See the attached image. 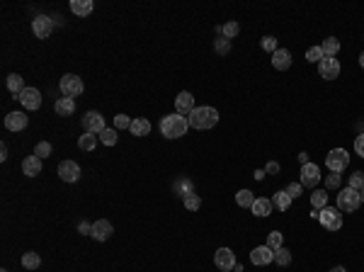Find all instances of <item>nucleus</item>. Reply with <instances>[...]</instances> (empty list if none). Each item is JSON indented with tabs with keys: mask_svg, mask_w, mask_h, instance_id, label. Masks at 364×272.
Wrapping results in <instances>:
<instances>
[{
	"mask_svg": "<svg viewBox=\"0 0 364 272\" xmlns=\"http://www.w3.org/2000/svg\"><path fill=\"white\" fill-rule=\"evenodd\" d=\"M187 129H190V119L177 114V112L160 119V134L165 139H180V136L187 134Z\"/></svg>",
	"mask_w": 364,
	"mask_h": 272,
	"instance_id": "1",
	"label": "nucleus"
},
{
	"mask_svg": "<svg viewBox=\"0 0 364 272\" xmlns=\"http://www.w3.org/2000/svg\"><path fill=\"white\" fill-rule=\"evenodd\" d=\"M216 122H218V112L214 107H209V105L194 107L190 112V126L192 129H211V126H216Z\"/></svg>",
	"mask_w": 364,
	"mask_h": 272,
	"instance_id": "2",
	"label": "nucleus"
},
{
	"mask_svg": "<svg viewBox=\"0 0 364 272\" xmlns=\"http://www.w3.org/2000/svg\"><path fill=\"white\" fill-rule=\"evenodd\" d=\"M362 204V195L352 187H345L342 192L338 195V209L340 211H357Z\"/></svg>",
	"mask_w": 364,
	"mask_h": 272,
	"instance_id": "3",
	"label": "nucleus"
},
{
	"mask_svg": "<svg viewBox=\"0 0 364 272\" xmlns=\"http://www.w3.org/2000/svg\"><path fill=\"white\" fill-rule=\"evenodd\" d=\"M318 221L326 226L328 231H340L342 229V211L338 207H326L318 211Z\"/></svg>",
	"mask_w": 364,
	"mask_h": 272,
	"instance_id": "4",
	"label": "nucleus"
},
{
	"mask_svg": "<svg viewBox=\"0 0 364 272\" xmlns=\"http://www.w3.org/2000/svg\"><path fill=\"white\" fill-rule=\"evenodd\" d=\"M326 165L330 168V173H342L350 165V153L345 149H333L326 156Z\"/></svg>",
	"mask_w": 364,
	"mask_h": 272,
	"instance_id": "5",
	"label": "nucleus"
},
{
	"mask_svg": "<svg viewBox=\"0 0 364 272\" xmlns=\"http://www.w3.org/2000/svg\"><path fill=\"white\" fill-rule=\"evenodd\" d=\"M59 87H61V93H63V98H78V95L85 90L83 80H80L78 75H73V73L63 75V78H61V83H59Z\"/></svg>",
	"mask_w": 364,
	"mask_h": 272,
	"instance_id": "6",
	"label": "nucleus"
},
{
	"mask_svg": "<svg viewBox=\"0 0 364 272\" xmlns=\"http://www.w3.org/2000/svg\"><path fill=\"white\" fill-rule=\"evenodd\" d=\"M83 129L87 131V134H102L107 126H105V117L100 114V112H95V110H90V112H85V117H83Z\"/></svg>",
	"mask_w": 364,
	"mask_h": 272,
	"instance_id": "7",
	"label": "nucleus"
},
{
	"mask_svg": "<svg viewBox=\"0 0 364 272\" xmlns=\"http://www.w3.org/2000/svg\"><path fill=\"white\" fill-rule=\"evenodd\" d=\"M214 265H216L218 270L231 272L238 265V262H236V253H233L231 248H218L216 253H214Z\"/></svg>",
	"mask_w": 364,
	"mask_h": 272,
	"instance_id": "8",
	"label": "nucleus"
},
{
	"mask_svg": "<svg viewBox=\"0 0 364 272\" xmlns=\"http://www.w3.org/2000/svg\"><path fill=\"white\" fill-rule=\"evenodd\" d=\"M17 100L22 102L24 110H39L41 107V93L36 87H24L22 93L17 95Z\"/></svg>",
	"mask_w": 364,
	"mask_h": 272,
	"instance_id": "9",
	"label": "nucleus"
},
{
	"mask_svg": "<svg viewBox=\"0 0 364 272\" xmlns=\"http://www.w3.org/2000/svg\"><path fill=\"white\" fill-rule=\"evenodd\" d=\"M32 32H34L36 39H49V34L54 32V22H51V17L47 15H39L32 20Z\"/></svg>",
	"mask_w": 364,
	"mask_h": 272,
	"instance_id": "10",
	"label": "nucleus"
},
{
	"mask_svg": "<svg viewBox=\"0 0 364 272\" xmlns=\"http://www.w3.org/2000/svg\"><path fill=\"white\" fill-rule=\"evenodd\" d=\"M250 262L257 265V267H262V265H269V262H275V250L269 246H257L253 248V253H250Z\"/></svg>",
	"mask_w": 364,
	"mask_h": 272,
	"instance_id": "11",
	"label": "nucleus"
},
{
	"mask_svg": "<svg viewBox=\"0 0 364 272\" xmlns=\"http://www.w3.org/2000/svg\"><path fill=\"white\" fill-rule=\"evenodd\" d=\"M321 183V168L315 163H306L301 165V185L303 187H315Z\"/></svg>",
	"mask_w": 364,
	"mask_h": 272,
	"instance_id": "12",
	"label": "nucleus"
},
{
	"mask_svg": "<svg viewBox=\"0 0 364 272\" xmlns=\"http://www.w3.org/2000/svg\"><path fill=\"white\" fill-rule=\"evenodd\" d=\"M59 177L63 183H78L80 180V165L73 161H63L59 165Z\"/></svg>",
	"mask_w": 364,
	"mask_h": 272,
	"instance_id": "13",
	"label": "nucleus"
},
{
	"mask_svg": "<svg viewBox=\"0 0 364 272\" xmlns=\"http://www.w3.org/2000/svg\"><path fill=\"white\" fill-rule=\"evenodd\" d=\"M318 73H321V78H326V80H335V78L340 75L338 59H330V56H326L323 61L318 63Z\"/></svg>",
	"mask_w": 364,
	"mask_h": 272,
	"instance_id": "14",
	"label": "nucleus"
},
{
	"mask_svg": "<svg viewBox=\"0 0 364 272\" xmlns=\"http://www.w3.org/2000/svg\"><path fill=\"white\" fill-rule=\"evenodd\" d=\"M27 114L24 112H10L8 117H5V129L8 131H22V129H27Z\"/></svg>",
	"mask_w": 364,
	"mask_h": 272,
	"instance_id": "15",
	"label": "nucleus"
},
{
	"mask_svg": "<svg viewBox=\"0 0 364 272\" xmlns=\"http://www.w3.org/2000/svg\"><path fill=\"white\" fill-rule=\"evenodd\" d=\"M194 110V95L190 90H182L180 95L175 98V112L177 114H190Z\"/></svg>",
	"mask_w": 364,
	"mask_h": 272,
	"instance_id": "16",
	"label": "nucleus"
},
{
	"mask_svg": "<svg viewBox=\"0 0 364 272\" xmlns=\"http://www.w3.org/2000/svg\"><path fill=\"white\" fill-rule=\"evenodd\" d=\"M112 234H114V226L107 219H100V221L93 223V238L95 241H107Z\"/></svg>",
	"mask_w": 364,
	"mask_h": 272,
	"instance_id": "17",
	"label": "nucleus"
},
{
	"mask_svg": "<svg viewBox=\"0 0 364 272\" xmlns=\"http://www.w3.org/2000/svg\"><path fill=\"white\" fill-rule=\"evenodd\" d=\"M22 173L27 177H34V175L41 173V158L39 156H27L22 161Z\"/></svg>",
	"mask_w": 364,
	"mask_h": 272,
	"instance_id": "18",
	"label": "nucleus"
},
{
	"mask_svg": "<svg viewBox=\"0 0 364 272\" xmlns=\"http://www.w3.org/2000/svg\"><path fill=\"white\" fill-rule=\"evenodd\" d=\"M272 66H275L277 71H287L291 66V54L287 49H277L272 54Z\"/></svg>",
	"mask_w": 364,
	"mask_h": 272,
	"instance_id": "19",
	"label": "nucleus"
},
{
	"mask_svg": "<svg viewBox=\"0 0 364 272\" xmlns=\"http://www.w3.org/2000/svg\"><path fill=\"white\" fill-rule=\"evenodd\" d=\"M71 10H73V15H78V17H87V15L95 10V3H93V0H71Z\"/></svg>",
	"mask_w": 364,
	"mask_h": 272,
	"instance_id": "20",
	"label": "nucleus"
},
{
	"mask_svg": "<svg viewBox=\"0 0 364 272\" xmlns=\"http://www.w3.org/2000/svg\"><path fill=\"white\" fill-rule=\"evenodd\" d=\"M54 110L59 117H71L73 112H75V100L73 98H59L56 100V105H54Z\"/></svg>",
	"mask_w": 364,
	"mask_h": 272,
	"instance_id": "21",
	"label": "nucleus"
},
{
	"mask_svg": "<svg viewBox=\"0 0 364 272\" xmlns=\"http://www.w3.org/2000/svg\"><path fill=\"white\" fill-rule=\"evenodd\" d=\"M250 211H253L255 216H269V214H272V202H269L267 197H257L253 202Z\"/></svg>",
	"mask_w": 364,
	"mask_h": 272,
	"instance_id": "22",
	"label": "nucleus"
},
{
	"mask_svg": "<svg viewBox=\"0 0 364 272\" xmlns=\"http://www.w3.org/2000/svg\"><path fill=\"white\" fill-rule=\"evenodd\" d=\"M129 131H131L133 136H148V134H151V122H148V119H144V117H139V119H133V122H131Z\"/></svg>",
	"mask_w": 364,
	"mask_h": 272,
	"instance_id": "23",
	"label": "nucleus"
},
{
	"mask_svg": "<svg viewBox=\"0 0 364 272\" xmlns=\"http://www.w3.org/2000/svg\"><path fill=\"white\" fill-rule=\"evenodd\" d=\"M255 199H257V197H255L250 190H238V195H236V204H238V207H243V209H250Z\"/></svg>",
	"mask_w": 364,
	"mask_h": 272,
	"instance_id": "24",
	"label": "nucleus"
},
{
	"mask_svg": "<svg viewBox=\"0 0 364 272\" xmlns=\"http://www.w3.org/2000/svg\"><path fill=\"white\" fill-rule=\"evenodd\" d=\"M291 202H294V199L287 195V190H279L277 195H275V199H272V204H275L279 211H287L291 207Z\"/></svg>",
	"mask_w": 364,
	"mask_h": 272,
	"instance_id": "25",
	"label": "nucleus"
},
{
	"mask_svg": "<svg viewBox=\"0 0 364 272\" xmlns=\"http://www.w3.org/2000/svg\"><path fill=\"white\" fill-rule=\"evenodd\" d=\"M311 207H313L315 211L326 209V207H328V195H326V190H315L313 195H311Z\"/></svg>",
	"mask_w": 364,
	"mask_h": 272,
	"instance_id": "26",
	"label": "nucleus"
},
{
	"mask_svg": "<svg viewBox=\"0 0 364 272\" xmlns=\"http://www.w3.org/2000/svg\"><path fill=\"white\" fill-rule=\"evenodd\" d=\"M8 90H10L12 95H20V93L24 90L22 75H17V73H10V75H8Z\"/></svg>",
	"mask_w": 364,
	"mask_h": 272,
	"instance_id": "27",
	"label": "nucleus"
},
{
	"mask_svg": "<svg viewBox=\"0 0 364 272\" xmlns=\"http://www.w3.org/2000/svg\"><path fill=\"white\" fill-rule=\"evenodd\" d=\"M321 49H323V54L326 56H330V59H335V54L340 51V41L335 37H328L323 44H321Z\"/></svg>",
	"mask_w": 364,
	"mask_h": 272,
	"instance_id": "28",
	"label": "nucleus"
},
{
	"mask_svg": "<svg viewBox=\"0 0 364 272\" xmlns=\"http://www.w3.org/2000/svg\"><path fill=\"white\" fill-rule=\"evenodd\" d=\"M95 146H97V136L95 134H87V131H85V134L78 139V149L80 151H95Z\"/></svg>",
	"mask_w": 364,
	"mask_h": 272,
	"instance_id": "29",
	"label": "nucleus"
},
{
	"mask_svg": "<svg viewBox=\"0 0 364 272\" xmlns=\"http://www.w3.org/2000/svg\"><path fill=\"white\" fill-rule=\"evenodd\" d=\"M22 265H24V270H36V267L41 265L39 253H24V255H22Z\"/></svg>",
	"mask_w": 364,
	"mask_h": 272,
	"instance_id": "30",
	"label": "nucleus"
},
{
	"mask_svg": "<svg viewBox=\"0 0 364 272\" xmlns=\"http://www.w3.org/2000/svg\"><path fill=\"white\" fill-rule=\"evenodd\" d=\"M172 190L177 192V195H182V197H187V195H192V190H194V185L190 183V180H185V177H180L175 185H172Z\"/></svg>",
	"mask_w": 364,
	"mask_h": 272,
	"instance_id": "31",
	"label": "nucleus"
},
{
	"mask_svg": "<svg viewBox=\"0 0 364 272\" xmlns=\"http://www.w3.org/2000/svg\"><path fill=\"white\" fill-rule=\"evenodd\" d=\"M275 262H277L279 267H287V265L291 262V253L284 246L277 248V250H275Z\"/></svg>",
	"mask_w": 364,
	"mask_h": 272,
	"instance_id": "32",
	"label": "nucleus"
},
{
	"mask_svg": "<svg viewBox=\"0 0 364 272\" xmlns=\"http://www.w3.org/2000/svg\"><path fill=\"white\" fill-rule=\"evenodd\" d=\"M238 32H241V25H238V22H233V20H231V22H226V25L221 27V34H223L226 39L238 37Z\"/></svg>",
	"mask_w": 364,
	"mask_h": 272,
	"instance_id": "33",
	"label": "nucleus"
},
{
	"mask_svg": "<svg viewBox=\"0 0 364 272\" xmlns=\"http://www.w3.org/2000/svg\"><path fill=\"white\" fill-rule=\"evenodd\" d=\"M214 51H216L218 56H226L231 51V39H226V37H218L216 41H214Z\"/></svg>",
	"mask_w": 364,
	"mask_h": 272,
	"instance_id": "34",
	"label": "nucleus"
},
{
	"mask_svg": "<svg viewBox=\"0 0 364 272\" xmlns=\"http://www.w3.org/2000/svg\"><path fill=\"white\" fill-rule=\"evenodd\" d=\"M323 59H326V54H323V49H321V47H311V49L306 51V61L321 63Z\"/></svg>",
	"mask_w": 364,
	"mask_h": 272,
	"instance_id": "35",
	"label": "nucleus"
},
{
	"mask_svg": "<svg viewBox=\"0 0 364 272\" xmlns=\"http://www.w3.org/2000/svg\"><path fill=\"white\" fill-rule=\"evenodd\" d=\"M185 199V207H187V209L190 211H197L199 209V207H202V197H199V195H187V197H182Z\"/></svg>",
	"mask_w": 364,
	"mask_h": 272,
	"instance_id": "36",
	"label": "nucleus"
},
{
	"mask_svg": "<svg viewBox=\"0 0 364 272\" xmlns=\"http://www.w3.org/2000/svg\"><path fill=\"white\" fill-rule=\"evenodd\" d=\"M100 141H102L105 146H114V144H117V129H105V131L100 134Z\"/></svg>",
	"mask_w": 364,
	"mask_h": 272,
	"instance_id": "37",
	"label": "nucleus"
},
{
	"mask_svg": "<svg viewBox=\"0 0 364 272\" xmlns=\"http://www.w3.org/2000/svg\"><path fill=\"white\" fill-rule=\"evenodd\" d=\"M347 187L357 190V192H362V190H364V173H354V175H350V185H347Z\"/></svg>",
	"mask_w": 364,
	"mask_h": 272,
	"instance_id": "38",
	"label": "nucleus"
},
{
	"mask_svg": "<svg viewBox=\"0 0 364 272\" xmlns=\"http://www.w3.org/2000/svg\"><path fill=\"white\" fill-rule=\"evenodd\" d=\"M34 156H39V158H47V156H51V144L49 141H39L34 149Z\"/></svg>",
	"mask_w": 364,
	"mask_h": 272,
	"instance_id": "39",
	"label": "nucleus"
},
{
	"mask_svg": "<svg viewBox=\"0 0 364 272\" xmlns=\"http://www.w3.org/2000/svg\"><path fill=\"white\" fill-rule=\"evenodd\" d=\"M287 195H289L291 199L301 197V195H303V185H301V183H291V185H287Z\"/></svg>",
	"mask_w": 364,
	"mask_h": 272,
	"instance_id": "40",
	"label": "nucleus"
},
{
	"mask_svg": "<svg viewBox=\"0 0 364 272\" xmlns=\"http://www.w3.org/2000/svg\"><path fill=\"white\" fill-rule=\"evenodd\" d=\"M131 122L133 119H129L126 114H117V117H114V129H129Z\"/></svg>",
	"mask_w": 364,
	"mask_h": 272,
	"instance_id": "41",
	"label": "nucleus"
},
{
	"mask_svg": "<svg viewBox=\"0 0 364 272\" xmlns=\"http://www.w3.org/2000/svg\"><path fill=\"white\" fill-rule=\"evenodd\" d=\"M260 47H262L265 51H272V54H275V51H277V39L275 37H262L260 39Z\"/></svg>",
	"mask_w": 364,
	"mask_h": 272,
	"instance_id": "42",
	"label": "nucleus"
},
{
	"mask_svg": "<svg viewBox=\"0 0 364 272\" xmlns=\"http://www.w3.org/2000/svg\"><path fill=\"white\" fill-rule=\"evenodd\" d=\"M267 246L272 248V250L282 248V234H279V231H272V234H269V238H267Z\"/></svg>",
	"mask_w": 364,
	"mask_h": 272,
	"instance_id": "43",
	"label": "nucleus"
},
{
	"mask_svg": "<svg viewBox=\"0 0 364 272\" xmlns=\"http://www.w3.org/2000/svg\"><path fill=\"white\" fill-rule=\"evenodd\" d=\"M340 183H342V180H340V175L338 173H330L326 177V190H338Z\"/></svg>",
	"mask_w": 364,
	"mask_h": 272,
	"instance_id": "44",
	"label": "nucleus"
},
{
	"mask_svg": "<svg viewBox=\"0 0 364 272\" xmlns=\"http://www.w3.org/2000/svg\"><path fill=\"white\" fill-rule=\"evenodd\" d=\"M354 151H357V156H362L364 158V134H359L354 139Z\"/></svg>",
	"mask_w": 364,
	"mask_h": 272,
	"instance_id": "45",
	"label": "nucleus"
},
{
	"mask_svg": "<svg viewBox=\"0 0 364 272\" xmlns=\"http://www.w3.org/2000/svg\"><path fill=\"white\" fill-rule=\"evenodd\" d=\"M78 234H83V236H93V223H87V221L78 223Z\"/></svg>",
	"mask_w": 364,
	"mask_h": 272,
	"instance_id": "46",
	"label": "nucleus"
},
{
	"mask_svg": "<svg viewBox=\"0 0 364 272\" xmlns=\"http://www.w3.org/2000/svg\"><path fill=\"white\" fill-rule=\"evenodd\" d=\"M265 170H267L269 175H277V173H279V163L269 161V163H267V168H265Z\"/></svg>",
	"mask_w": 364,
	"mask_h": 272,
	"instance_id": "47",
	"label": "nucleus"
},
{
	"mask_svg": "<svg viewBox=\"0 0 364 272\" xmlns=\"http://www.w3.org/2000/svg\"><path fill=\"white\" fill-rule=\"evenodd\" d=\"M0 161H8V146L5 144L0 146Z\"/></svg>",
	"mask_w": 364,
	"mask_h": 272,
	"instance_id": "48",
	"label": "nucleus"
},
{
	"mask_svg": "<svg viewBox=\"0 0 364 272\" xmlns=\"http://www.w3.org/2000/svg\"><path fill=\"white\" fill-rule=\"evenodd\" d=\"M299 163H301V165H306V163H308V153H306V151H303V153H299Z\"/></svg>",
	"mask_w": 364,
	"mask_h": 272,
	"instance_id": "49",
	"label": "nucleus"
},
{
	"mask_svg": "<svg viewBox=\"0 0 364 272\" xmlns=\"http://www.w3.org/2000/svg\"><path fill=\"white\" fill-rule=\"evenodd\" d=\"M265 177V170H255V180H262Z\"/></svg>",
	"mask_w": 364,
	"mask_h": 272,
	"instance_id": "50",
	"label": "nucleus"
},
{
	"mask_svg": "<svg viewBox=\"0 0 364 272\" xmlns=\"http://www.w3.org/2000/svg\"><path fill=\"white\" fill-rule=\"evenodd\" d=\"M330 272H347V270H345V267H340V265H338V267H333Z\"/></svg>",
	"mask_w": 364,
	"mask_h": 272,
	"instance_id": "51",
	"label": "nucleus"
},
{
	"mask_svg": "<svg viewBox=\"0 0 364 272\" xmlns=\"http://www.w3.org/2000/svg\"><path fill=\"white\" fill-rule=\"evenodd\" d=\"M359 66L364 68V51H362V56H359Z\"/></svg>",
	"mask_w": 364,
	"mask_h": 272,
	"instance_id": "52",
	"label": "nucleus"
},
{
	"mask_svg": "<svg viewBox=\"0 0 364 272\" xmlns=\"http://www.w3.org/2000/svg\"><path fill=\"white\" fill-rule=\"evenodd\" d=\"M359 195H362V202H364V190H362V192H359Z\"/></svg>",
	"mask_w": 364,
	"mask_h": 272,
	"instance_id": "53",
	"label": "nucleus"
},
{
	"mask_svg": "<svg viewBox=\"0 0 364 272\" xmlns=\"http://www.w3.org/2000/svg\"><path fill=\"white\" fill-rule=\"evenodd\" d=\"M0 272H8V270H0Z\"/></svg>",
	"mask_w": 364,
	"mask_h": 272,
	"instance_id": "54",
	"label": "nucleus"
}]
</instances>
